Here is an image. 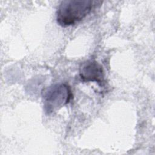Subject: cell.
Segmentation results:
<instances>
[{"mask_svg":"<svg viewBox=\"0 0 155 155\" xmlns=\"http://www.w3.org/2000/svg\"><path fill=\"white\" fill-rule=\"evenodd\" d=\"M79 75L84 82H96L101 86L105 84L103 67L95 60H88L82 62L79 68Z\"/></svg>","mask_w":155,"mask_h":155,"instance_id":"cell-3","label":"cell"},{"mask_svg":"<svg viewBox=\"0 0 155 155\" xmlns=\"http://www.w3.org/2000/svg\"><path fill=\"white\" fill-rule=\"evenodd\" d=\"M102 2L91 0H66L59 4L56 11L57 23L66 27L74 25L84 19Z\"/></svg>","mask_w":155,"mask_h":155,"instance_id":"cell-1","label":"cell"},{"mask_svg":"<svg viewBox=\"0 0 155 155\" xmlns=\"http://www.w3.org/2000/svg\"><path fill=\"white\" fill-rule=\"evenodd\" d=\"M43 108L47 114H51L67 105L72 98L70 87L65 83L53 84L42 91Z\"/></svg>","mask_w":155,"mask_h":155,"instance_id":"cell-2","label":"cell"}]
</instances>
